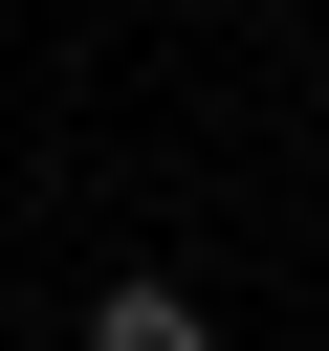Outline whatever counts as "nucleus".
<instances>
[{
	"label": "nucleus",
	"mask_w": 329,
	"mask_h": 351,
	"mask_svg": "<svg viewBox=\"0 0 329 351\" xmlns=\"http://www.w3.org/2000/svg\"><path fill=\"white\" fill-rule=\"evenodd\" d=\"M88 351H219V329H197V285H110V307H88Z\"/></svg>",
	"instance_id": "f257e3e1"
}]
</instances>
